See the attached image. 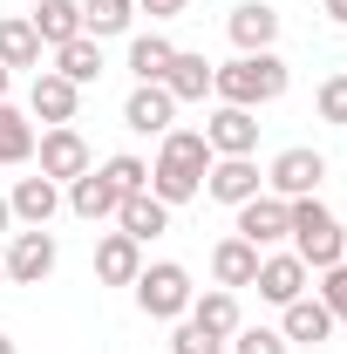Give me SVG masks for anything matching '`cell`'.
Returning a JSON list of instances; mask_svg holds the SVG:
<instances>
[{
	"label": "cell",
	"mask_w": 347,
	"mask_h": 354,
	"mask_svg": "<svg viewBox=\"0 0 347 354\" xmlns=\"http://www.w3.org/2000/svg\"><path fill=\"white\" fill-rule=\"evenodd\" d=\"M171 55H177V41H164V35H136V41H130V75H136V82H164Z\"/></svg>",
	"instance_id": "83f0119b"
},
{
	"label": "cell",
	"mask_w": 347,
	"mask_h": 354,
	"mask_svg": "<svg viewBox=\"0 0 347 354\" xmlns=\"http://www.w3.org/2000/svg\"><path fill=\"white\" fill-rule=\"evenodd\" d=\"M225 35L238 55H259V48L279 41V7H265V0H238L232 14H225Z\"/></svg>",
	"instance_id": "8fae6325"
},
{
	"label": "cell",
	"mask_w": 347,
	"mask_h": 354,
	"mask_svg": "<svg viewBox=\"0 0 347 354\" xmlns=\"http://www.w3.org/2000/svg\"><path fill=\"white\" fill-rule=\"evenodd\" d=\"M341 266H347V252H341Z\"/></svg>",
	"instance_id": "ab89813d"
},
{
	"label": "cell",
	"mask_w": 347,
	"mask_h": 354,
	"mask_svg": "<svg viewBox=\"0 0 347 354\" xmlns=\"http://www.w3.org/2000/svg\"><path fill=\"white\" fill-rule=\"evenodd\" d=\"M116 232H130L136 245H150V239H164V232H171V205H157L150 191H136V198L116 205Z\"/></svg>",
	"instance_id": "44dd1931"
},
{
	"label": "cell",
	"mask_w": 347,
	"mask_h": 354,
	"mask_svg": "<svg viewBox=\"0 0 347 354\" xmlns=\"http://www.w3.org/2000/svg\"><path fill=\"white\" fill-rule=\"evenodd\" d=\"M265 191V171L252 164V157H212V171H205V198H218V205H245V198H259Z\"/></svg>",
	"instance_id": "30bf717a"
},
{
	"label": "cell",
	"mask_w": 347,
	"mask_h": 354,
	"mask_svg": "<svg viewBox=\"0 0 347 354\" xmlns=\"http://www.w3.org/2000/svg\"><path fill=\"white\" fill-rule=\"evenodd\" d=\"M327 14H334V28H347V0H320Z\"/></svg>",
	"instance_id": "e575fe53"
},
{
	"label": "cell",
	"mask_w": 347,
	"mask_h": 354,
	"mask_svg": "<svg viewBox=\"0 0 347 354\" xmlns=\"http://www.w3.org/2000/svg\"><path fill=\"white\" fill-rule=\"evenodd\" d=\"M0 279H7V266H0Z\"/></svg>",
	"instance_id": "f35d334b"
},
{
	"label": "cell",
	"mask_w": 347,
	"mask_h": 354,
	"mask_svg": "<svg viewBox=\"0 0 347 354\" xmlns=\"http://www.w3.org/2000/svg\"><path fill=\"white\" fill-rule=\"evenodd\" d=\"M41 35H35V21L28 14H7L0 21V68H41Z\"/></svg>",
	"instance_id": "cb8c5ba5"
},
{
	"label": "cell",
	"mask_w": 347,
	"mask_h": 354,
	"mask_svg": "<svg viewBox=\"0 0 347 354\" xmlns=\"http://www.w3.org/2000/svg\"><path fill=\"white\" fill-rule=\"evenodd\" d=\"M35 157H41V177H55V184H68V177L95 171V157H88V143H82V130H75V123H55V130H41Z\"/></svg>",
	"instance_id": "52a82bcc"
},
{
	"label": "cell",
	"mask_w": 347,
	"mask_h": 354,
	"mask_svg": "<svg viewBox=\"0 0 347 354\" xmlns=\"http://www.w3.org/2000/svg\"><path fill=\"white\" fill-rule=\"evenodd\" d=\"M75 109H82V88L68 82V75H55V68H35V88H28V116H41L48 130H55V123H75Z\"/></svg>",
	"instance_id": "7c38bea8"
},
{
	"label": "cell",
	"mask_w": 347,
	"mask_h": 354,
	"mask_svg": "<svg viewBox=\"0 0 347 354\" xmlns=\"http://www.w3.org/2000/svg\"><path fill=\"white\" fill-rule=\"evenodd\" d=\"M225 354H293V348H286L279 327H238V334L225 341Z\"/></svg>",
	"instance_id": "f546056e"
},
{
	"label": "cell",
	"mask_w": 347,
	"mask_h": 354,
	"mask_svg": "<svg viewBox=\"0 0 347 354\" xmlns=\"http://www.w3.org/2000/svg\"><path fill=\"white\" fill-rule=\"evenodd\" d=\"M164 354H225V341L205 334L198 320H177V334H171V348H164Z\"/></svg>",
	"instance_id": "4dcf8cb0"
},
{
	"label": "cell",
	"mask_w": 347,
	"mask_h": 354,
	"mask_svg": "<svg viewBox=\"0 0 347 354\" xmlns=\"http://www.w3.org/2000/svg\"><path fill=\"white\" fill-rule=\"evenodd\" d=\"M205 143H212V157H252L259 150V109L218 102L212 116H205Z\"/></svg>",
	"instance_id": "ba28073f"
},
{
	"label": "cell",
	"mask_w": 347,
	"mask_h": 354,
	"mask_svg": "<svg viewBox=\"0 0 347 354\" xmlns=\"http://www.w3.org/2000/svg\"><path fill=\"white\" fill-rule=\"evenodd\" d=\"M62 205H68L75 218L102 225V218H116V205H123V198L109 191V177H102V171H82V177H68V184H62Z\"/></svg>",
	"instance_id": "e0dca14e"
},
{
	"label": "cell",
	"mask_w": 347,
	"mask_h": 354,
	"mask_svg": "<svg viewBox=\"0 0 347 354\" xmlns=\"http://www.w3.org/2000/svg\"><path fill=\"white\" fill-rule=\"evenodd\" d=\"M313 300L334 313V320H347V266H327V272H320V293H313Z\"/></svg>",
	"instance_id": "d6a6232c"
},
{
	"label": "cell",
	"mask_w": 347,
	"mask_h": 354,
	"mask_svg": "<svg viewBox=\"0 0 347 354\" xmlns=\"http://www.w3.org/2000/svg\"><path fill=\"white\" fill-rule=\"evenodd\" d=\"M334 313L320 307L313 293H300L293 307H279V334H286V348H320V341H334Z\"/></svg>",
	"instance_id": "9a60e30c"
},
{
	"label": "cell",
	"mask_w": 347,
	"mask_h": 354,
	"mask_svg": "<svg viewBox=\"0 0 347 354\" xmlns=\"http://www.w3.org/2000/svg\"><path fill=\"white\" fill-rule=\"evenodd\" d=\"M306 279H313V272H306L300 252H265L252 286H259V300H272V307H293V300L306 293Z\"/></svg>",
	"instance_id": "4fadbf2b"
},
{
	"label": "cell",
	"mask_w": 347,
	"mask_h": 354,
	"mask_svg": "<svg viewBox=\"0 0 347 354\" xmlns=\"http://www.w3.org/2000/svg\"><path fill=\"white\" fill-rule=\"evenodd\" d=\"M0 354H21V348H14V334H0Z\"/></svg>",
	"instance_id": "74e56055"
},
{
	"label": "cell",
	"mask_w": 347,
	"mask_h": 354,
	"mask_svg": "<svg viewBox=\"0 0 347 354\" xmlns=\"http://www.w3.org/2000/svg\"><path fill=\"white\" fill-rule=\"evenodd\" d=\"M205 171H212V143H205V130H164L157 164H150V198L177 212V205H191V198L205 191Z\"/></svg>",
	"instance_id": "6da1fadb"
},
{
	"label": "cell",
	"mask_w": 347,
	"mask_h": 354,
	"mask_svg": "<svg viewBox=\"0 0 347 354\" xmlns=\"http://www.w3.org/2000/svg\"><path fill=\"white\" fill-rule=\"evenodd\" d=\"M212 68H218V62L191 55V48H177V55H171V68H164V88H171V102H177V109L212 95Z\"/></svg>",
	"instance_id": "ffe728a7"
},
{
	"label": "cell",
	"mask_w": 347,
	"mask_h": 354,
	"mask_svg": "<svg viewBox=\"0 0 347 354\" xmlns=\"http://www.w3.org/2000/svg\"><path fill=\"white\" fill-rule=\"evenodd\" d=\"M7 212H14L21 225H48L55 212H62V184H55V177H41V171L21 177V184L7 191Z\"/></svg>",
	"instance_id": "d6986e66"
},
{
	"label": "cell",
	"mask_w": 347,
	"mask_h": 354,
	"mask_svg": "<svg viewBox=\"0 0 347 354\" xmlns=\"http://www.w3.org/2000/svg\"><path fill=\"white\" fill-rule=\"evenodd\" d=\"M55 259H62V252H55V232H48V225L14 232V239H7V252H0V266H7V279H14V286H41L48 272H55Z\"/></svg>",
	"instance_id": "5b68a950"
},
{
	"label": "cell",
	"mask_w": 347,
	"mask_h": 354,
	"mask_svg": "<svg viewBox=\"0 0 347 354\" xmlns=\"http://www.w3.org/2000/svg\"><path fill=\"white\" fill-rule=\"evenodd\" d=\"M184 320H198V327H205V334H218V341H232V334L245 327V320H238V293H232V286H205V293L191 300V313H184Z\"/></svg>",
	"instance_id": "7402d4cb"
},
{
	"label": "cell",
	"mask_w": 347,
	"mask_h": 354,
	"mask_svg": "<svg viewBox=\"0 0 347 354\" xmlns=\"http://www.w3.org/2000/svg\"><path fill=\"white\" fill-rule=\"evenodd\" d=\"M35 35H41V48H68L75 35H82V0H35Z\"/></svg>",
	"instance_id": "603a6c76"
},
{
	"label": "cell",
	"mask_w": 347,
	"mask_h": 354,
	"mask_svg": "<svg viewBox=\"0 0 347 354\" xmlns=\"http://www.w3.org/2000/svg\"><path fill=\"white\" fill-rule=\"evenodd\" d=\"M320 177H327V157H320V150H306V143H293V150H279V157H272L265 191H272V198H313V191H320Z\"/></svg>",
	"instance_id": "8992f818"
},
{
	"label": "cell",
	"mask_w": 347,
	"mask_h": 354,
	"mask_svg": "<svg viewBox=\"0 0 347 354\" xmlns=\"http://www.w3.org/2000/svg\"><path fill=\"white\" fill-rule=\"evenodd\" d=\"M191 300H198V286H191V272L177 259H157V266L136 272V307L150 313V320H184Z\"/></svg>",
	"instance_id": "277c9868"
},
{
	"label": "cell",
	"mask_w": 347,
	"mask_h": 354,
	"mask_svg": "<svg viewBox=\"0 0 347 354\" xmlns=\"http://www.w3.org/2000/svg\"><path fill=\"white\" fill-rule=\"evenodd\" d=\"M55 75H68L75 88H88L95 75H102V41H88V35H75L68 48H55Z\"/></svg>",
	"instance_id": "484cf974"
},
{
	"label": "cell",
	"mask_w": 347,
	"mask_h": 354,
	"mask_svg": "<svg viewBox=\"0 0 347 354\" xmlns=\"http://www.w3.org/2000/svg\"><path fill=\"white\" fill-rule=\"evenodd\" d=\"M286 82H293V68H286L272 48H259V55H238V62L212 68V95H218V102H232V109L279 102V95H286Z\"/></svg>",
	"instance_id": "7a4b0ae2"
},
{
	"label": "cell",
	"mask_w": 347,
	"mask_h": 354,
	"mask_svg": "<svg viewBox=\"0 0 347 354\" xmlns=\"http://www.w3.org/2000/svg\"><path fill=\"white\" fill-rule=\"evenodd\" d=\"M136 0H82V35L88 41H109V35H130Z\"/></svg>",
	"instance_id": "d4e9b609"
},
{
	"label": "cell",
	"mask_w": 347,
	"mask_h": 354,
	"mask_svg": "<svg viewBox=\"0 0 347 354\" xmlns=\"http://www.w3.org/2000/svg\"><path fill=\"white\" fill-rule=\"evenodd\" d=\"M320 123H334V130H347V68L320 82Z\"/></svg>",
	"instance_id": "1f68e13d"
},
{
	"label": "cell",
	"mask_w": 347,
	"mask_h": 354,
	"mask_svg": "<svg viewBox=\"0 0 347 354\" xmlns=\"http://www.w3.org/2000/svg\"><path fill=\"white\" fill-rule=\"evenodd\" d=\"M123 123H130L136 136H164V130H177V102H171V88H164V82H136V88H130V102H123Z\"/></svg>",
	"instance_id": "5bb4252c"
},
{
	"label": "cell",
	"mask_w": 347,
	"mask_h": 354,
	"mask_svg": "<svg viewBox=\"0 0 347 354\" xmlns=\"http://www.w3.org/2000/svg\"><path fill=\"white\" fill-rule=\"evenodd\" d=\"M259 245H245V239H238V232H232V239H218L212 245V286H232V293H238V286H252V279H259Z\"/></svg>",
	"instance_id": "ac0fdd59"
},
{
	"label": "cell",
	"mask_w": 347,
	"mask_h": 354,
	"mask_svg": "<svg viewBox=\"0 0 347 354\" xmlns=\"http://www.w3.org/2000/svg\"><path fill=\"white\" fill-rule=\"evenodd\" d=\"M35 143H41L35 123H28L14 102H0V164H28V157H35Z\"/></svg>",
	"instance_id": "4316f807"
},
{
	"label": "cell",
	"mask_w": 347,
	"mask_h": 354,
	"mask_svg": "<svg viewBox=\"0 0 347 354\" xmlns=\"http://www.w3.org/2000/svg\"><path fill=\"white\" fill-rule=\"evenodd\" d=\"M191 0H136V14H150V21H177Z\"/></svg>",
	"instance_id": "836d02e7"
},
{
	"label": "cell",
	"mask_w": 347,
	"mask_h": 354,
	"mask_svg": "<svg viewBox=\"0 0 347 354\" xmlns=\"http://www.w3.org/2000/svg\"><path fill=\"white\" fill-rule=\"evenodd\" d=\"M7 82H14V68H0V102H7Z\"/></svg>",
	"instance_id": "8d00e7d4"
},
{
	"label": "cell",
	"mask_w": 347,
	"mask_h": 354,
	"mask_svg": "<svg viewBox=\"0 0 347 354\" xmlns=\"http://www.w3.org/2000/svg\"><path fill=\"white\" fill-rule=\"evenodd\" d=\"M7 225H14V212H7V191H0V232H7Z\"/></svg>",
	"instance_id": "d590c367"
},
{
	"label": "cell",
	"mask_w": 347,
	"mask_h": 354,
	"mask_svg": "<svg viewBox=\"0 0 347 354\" xmlns=\"http://www.w3.org/2000/svg\"><path fill=\"white\" fill-rule=\"evenodd\" d=\"M286 218H293V252L306 259V272H327V266H341V252H347V232H341V218L320 205V198H286Z\"/></svg>",
	"instance_id": "3957f363"
},
{
	"label": "cell",
	"mask_w": 347,
	"mask_h": 354,
	"mask_svg": "<svg viewBox=\"0 0 347 354\" xmlns=\"http://www.w3.org/2000/svg\"><path fill=\"white\" fill-rule=\"evenodd\" d=\"M136 272H143V245L130 232H102L95 239V279L102 286H136Z\"/></svg>",
	"instance_id": "2e32d148"
},
{
	"label": "cell",
	"mask_w": 347,
	"mask_h": 354,
	"mask_svg": "<svg viewBox=\"0 0 347 354\" xmlns=\"http://www.w3.org/2000/svg\"><path fill=\"white\" fill-rule=\"evenodd\" d=\"M245 245H259V252H272V245H286V232H293V218H286V198H272V191H259V198H245L238 205V225H232Z\"/></svg>",
	"instance_id": "9c48e42d"
},
{
	"label": "cell",
	"mask_w": 347,
	"mask_h": 354,
	"mask_svg": "<svg viewBox=\"0 0 347 354\" xmlns=\"http://www.w3.org/2000/svg\"><path fill=\"white\" fill-rule=\"evenodd\" d=\"M102 177H109V191H116V198H136V191H150V164H143V157H130V150H116V157L102 164Z\"/></svg>",
	"instance_id": "f1b7e54d"
}]
</instances>
